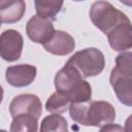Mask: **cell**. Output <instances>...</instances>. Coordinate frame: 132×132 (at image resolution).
Masks as SVG:
<instances>
[{
	"instance_id": "cell-11",
	"label": "cell",
	"mask_w": 132,
	"mask_h": 132,
	"mask_svg": "<svg viewBox=\"0 0 132 132\" xmlns=\"http://www.w3.org/2000/svg\"><path fill=\"white\" fill-rule=\"evenodd\" d=\"M44 50L56 56H66L75 48L74 38L67 32L56 30L52 38L42 44Z\"/></svg>"
},
{
	"instance_id": "cell-21",
	"label": "cell",
	"mask_w": 132,
	"mask_h": 132,
	"mask_svg": "<svg viewBox=\"0 0 132 132\" xmlns=\"http://www.w3.org/2000/svg\"><path fill=\"white\" fill-rule=\"evenodd\" d=\"M73 1H85V0H73Z\"/></svg>"
},
{
	"instance_id": "cell-12",
	"label": "cell",
	"mask_w": 132,
	"mask_h": 132,
	"mask_svg": "<svg viewBox=\"0 0 132 132\" xmlns=\"http://www.w3.org/2000/svg\"><path fill=\"white\" fill-rule=\"evenodd\" d=\"M26 11L24 0H0V15L4 24H13L22 20Z\"/></svg>"
},
{
	"instance_id": "cell-1",
	"label": "cell",
	"mask_w": 132,
	"mask_h": 132,
	"mask_svg": "<svg viewBox=\"0 0 132 132\" xmlns=\"http://www.w3.org/2000/svg\"><path fill=\"white\" fill-rule=\"evenodd\" d=\"M54 82L56 90L64 94L71 102H89L92 98L91 85L69 61L57 72Z\"/></svg>"
},
{
	"instance_id": "cell-7",
	"label": "cell",
	"mask_w": 132,
	"mask_h": 132,
	"mask_svg": "<svg viewBox=\"0 0 132 132\" xmlns=\"http://www.w3.org/2000/svg\"><path fill=\"white\" fill-rule=\"evenodd\" d=\"M108 43L117 52H125L132 48V24L127 16L117 24L107 34Z\"/></svg>"
},
{
	"instance_id": "cell-20",
	"label": "cell",
	"mask_w": 132,
	"mask_h": 132,
	"mask_svg": "<svg viewBox=\"0 0 132 132\" xmlns=\"http://www.w3.org/2000/svg\"><path fill=\"white\" fill-rule=\"evenodd\" d=\"M121 3H123L124 5L127 6H132V0H119Z\"/></svg>"
},
{
	"instance_id": "cell-13",
	"label": "cell",
	"mask_w": 132,
	"mask_h": 132,
	"mask_svg": "<svg viewBox=\"0 0 132 132\" xmlns=\"http://www.w3.org/2000/svg\"><path fill=\"white\" fill-rule=\"evenodd\" d=\"M35 10L39 16L55 20L61 11L64 0H34Z\"/></svg>"
},
{
	"instance_id": "cell-2",
	"label": "cell",
	"mask_w": 132,
	"mask_h": 132,
	"mask_svg": "<svg viewBox=\"0 0 132 132\" xmlns=\"http://www.w3.org/2000/svg\"><path fill=\"white\" fill-rule=\"evenodd\" d=\"M90 19L92 23L105 35L120 22L127 18L121 10L117 9L111 3L99 0L92 4L90 8Z\"/></svg>"
},
{
	"instance_id": "cell-4",
	"label": "cell",
	"mask_w": 132,
	"mask_h": 132,
	"mask_svg": "<svg viewBox=\"0 0 132 132\" xmlns=\"http://www.w3.org/2000/svg\"><path fill=\"white\" fill-rule=\"evenodd\" d=\"M116 119V109L107 101L88 102L86 109V126L102 128Z\"/></svg>"
},
{
	"instance_id": "cell-14",
	"label": "cell",
	"mask_w": 132,
	"mask_h": 132,
	"mask_svg": "<svg viewBox=\"0 0 132 132\" xmlns=\"http://www.w3.org/2000/svg\"><path fill=\"white\" fill-rule=\"evenodd\" d=\"M38 120L33 116L20 114L12 118L9 129L12 132H36L38 130Z\"/></svg>"
},
{
	"instance_id": "cell-9",
	"label": "cell",
	"mask_w": 132,
	"mask_h": 132,
	"mask_svg": "<svg viewBox=\"0 0 132 132\" xmlns=\"http://www.w3.org/2000/svg\"><path fill=\"white\" fill-rule=\"evenodd\" d=\"M37 74L35 66L30 64H19L9 66L5 70L6 81L15 88H24L33 82Z\"/></svg>"
},
{
	"instance_id": "cell-17",
	"label": "cell",
	"mask_w": 132,
	"mask_h": 132,
	"mask_svg": "<svg viewBox=\"0 0 132 132\" xmlns=\"http://www.w3.org/2000/svg\"><path fill=\"white\" fill-rule=\"evenodd\" d=\"M116 68L123 74L132 76V53L123 52L116 58Z\"/></svg>"
},
{
	"instance_id": "cell-3",
	"label": "cell",
	"mask_w": 132,
	"mask_h": 132,
	"mask_svg": "<svg viewBox=\"0 0 132 132\" xmlns=\"http://www.w3.org/2000/svg\"><path fill=\"white\" fill-rule=\"evenodd\" d=\"M73 64L84 77L100 74L105 66V59L101 51L96 47H87L76 52L68 60Z\"/></svg>"
},
{
	"instance_id": "cell-19",
	"label": "cell",
	"mask_w": 132,
	"mask_h": 132,
	"mask_svg": "<svg viewBox=\"0 0 132 132\" xmlns=\"http://www.w3.org/2000/svg\"><path fill=\"white\" fill-rule=\"evenodd\" d=\"M124 130L127 131V132H132V114H130L128 117V119L126 120Z\"/></svg>"
},
{
	"instance_id": "cell-8",
	"label": "cell",
	"mask_w": 132,
	"mask_h": 132,
	"mask_svg": "<svg viewBox=\"0 0 132 132\" xmlns=\"http://www.w3.org/2000/svg\"><path fill=\"white\" fill-rule=\"evenodd\" d=\"M55 28L51 20L39 16L38 14L33 15L26 25V32L28 37L35 43L44 44L47 42L55 33Z\"/></svg>"
},
{
	"instance_id": "cell-6",
	"label": "cell",
	"mask_w": 132,
	"mask_h": 132,
	"mask_svg": "<svg viewBox=\"0 0 132 132\" xmlns=\"http://www.w3.org/2000/svg\"><path fill=\"white\" fill-rule=\"evenodd\" d=\"M9 112L12 118L20 114H29L39 119L42 112V104L38 96L34 94H21L11 100Z\"/></svg>"
},
{
	"instance_id": "cell-5",
	"label": "cell",
	"mask_w": 132,
	"mask_h": 132,
	"mask_svg": "<svg viewBox=\"0 0 132 132\" xmlns=\"http://www.w3.org/2000/svg\"><path fill=\"white\" fill-rule=\"evenodd\" d=\"M24 39L22 34L14 30L8 29L2 32L0 37V55L4 61L13 62L20 59L23 51Z\"/></svg>"
},
{
	"instance_id": "cell-15",
	"label": "cell",
	"mask_w": 132,
	"mask_h": 132,
	"mask_svg": "<svg viewBox=\"0 0 132 132\" xmlns=\"http://www.w3.org/2000/svg\"><path fill=\"white\" fill-rule=\"evenodd\" d=\"M70 104L71 101L64 94L57 91L47 98L45 102V109L53 113H63L67 108H69Z\"/></svg>"
},
{
	"instance_id": "cell-10",
	"label": "cell",
	"mask_w": 132,
	"mask_h": 132,
	"mask_svg": "<svg viewBox=\"0 0 132 132\" xmlns=\"http://www.w3.org/2000/svg\"><path fill=\"white\" fill-rule=\"evenodd\" d=\"M110 85L119 101L127 106H132V76L121 73L116 67L110 72Z\"/></svg>"
},
{
	"instance_id": "cell-16",
	"label": "cell",
	"mask_w": 132,
	"mask_h": 132,
	"mask_svg": "<svg viewBox=\"0 0 132 132\" xmlns=\"http://www.w3.org/2000/svg\"><path fill=\"white\" fill-rule=\"evenodd\" d=\"M67 130H68L67 121L59 113H52L50 116H46L41 121L40 124V131L42 132H47V131L66 132Z\"/></svg>"
},
{
	"instance_id": "cell-18",
	"label": "cell",
	"mask_w": 132,
	"mask_h": 132,
	"mask_svg": "<svg viewBox=\"0 0 132 132\" xmlns=\"http://www.w3.org/2000/svg\"><path fill=\"white\" fill-rule=\"evenodd\" d=\"M100 130H101V131H116V130L122 131V130H124V128L121 127V126H118V125H114V124L110 123V124L105 125V126H103L102 128H100Z\"/></svg>"
}]
</instances>
